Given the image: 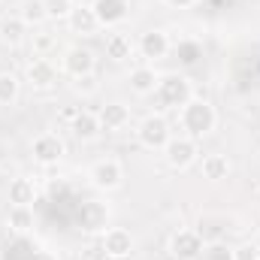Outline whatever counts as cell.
I'll return each mask as SVG.
<instances>
[{
  "instance_id": "cell-24",
  "label": "cell",
  "mask_w": 260,
  "mask_h": 260,
  "mask_svg": "<svg viewBox=\"0 0 260 260\" xmlns=\"http://www.w3.org/2000/svg\"><path fill=\"white\" fill-rule=\"evenodd\" d=\"M30 46H34V55H37V58H49V55L58 49V37L49 34V30H37V34L30 37Z\"/></svg>"
},
{
  "instance_id": "cell-16",
  "label": "cell",
  "mask_w": 260,
  "mask_h": 260,
  "mask_svg": "<svg viewBox=\"0 0 260 260\" xmlns=\"http://www.w3.org/2000/svg\"><path fill=\"white\" fill-rule=\"evenodd\" d=\"M230 157L227 154H221V151H212V154H206L203 160H200V176L206 179V182H221V179H227L230 176Z\"/></svg>"
},
{
  "instance_id": "cell-5",
  "label": "cell",
  "mask_w": 260,
  "mask_h": 260,
  "mask_svg": "<svg viewBox=\"0 0 260 260\" xmlns=\"http://www.w3.org/2000/svg\"><path fill=\"white\" fill-rule=\"evenodd\" d=\"M88 179H91V185H94L97 191H115V188H121V182H124V167H121V160H115V157H100V160H94V167L88 170Z\"/></svg>"
},
{
  "instance_id": "cell-33",
  "label": "cell",
  "mask_w": 260,
  "mask_h": 260,
  "mask_svg": "<svg viewBox=\"0 0 260 260\" xmlns=\"http://www.w3.org/2000/svg\"><path fill=\"white\" fill-rule=\"evenodd\" d=\"M73 3H76V6H94L97 0H73Z\"/></svg>"
},
{
  "instance_id": "cell-18",
  "label": "cell",
  "mask_w": 260,
  "mask_h": 260,
  "mask_svg": "<svg viewBox=\"0 0 260 260\" xmlns=\"http://www.w3.org/2000/svg\"><path fill=\"white\" fill-rule=\"evenodd\" d=\"M133 40H130L127 34H121V30H112L109 37H106V58L112 61V64H124L130 61V55H133Z\"/></svg>"
},
{
  "instance_id": "cell-28",
  "label": "cell",
  "mask_w": 260,
  "mask_h": 260,
  "mask_svg": "<svg viewBox=\"0 0 260 260\" xmlns=\"http://www.w3.org/2000/svg\"><path fill=\"white\" fill-rule=\"evenodd\" d=\"M97 76L91 73V76H82V79H73V91L76 94H82V97H91V94H97Z\"/></svg>"
},
{
  "instance_id": "cell-2",
  "label": "cell",
  "mask_w": 260,
  "mask_h": 260,
  "mask_svg": "<svg viewBox=\"0 0 260 260\" xmlns=\"http://www.w3.org/2000/svg\"><path fill=\"white\" fill-rule=\"evenodd\" d=\"M151 97H154L157 109H182L194 97V88H191L188 76L170 73V76H160V82H157V88H154Z\"/></svg>"
},
{
  "instance_id": "cell-30",
  "label": "cell",
  "mask_w": 260,
  "mask_h": 260,
  "mask_svg": "<svg viewBox=\"0 0 260 260\" xmlns=\"http://www.w3.org/2000/svg\"><path fill=\"white\" fill-rule=\"evenodd\" d=\"M79 112H82V106H64V109L58 112V118H61V121H67V124H73V121L79 118Z\"/></svg>"
},
{
  "instance_id": "cell-29",
  "label": "cell",
  "mask_w": 260,
  "mask_h": 260,
  "mask_svg": "<svg viewBox=\"0 0 260 260\" xmlns=\"http://www.w3.org/2000/svg\"><path fill=\"white\" fill-rule=\"evenodd\" d=\"M233 260H260V251L254 242H245L239 248H233Z\"/></svg>"
},
{
  "instance_id": "cell-3",
  "label": "cell",
  "mask_w": 260,
  "mask_h": 260,
  "mask_svg": "<svg viewBox=\"0 0 260 260\" xmlns=\"http://www.w3.org/2000/svg\"><path fill=\"white\" fill-rule=\"evenodd\" d=\"M197 157H200V145H197V139L191 136H170V142L164 145V160L170 164V170H188V167H194Z\"/></svg>"
},
{
  "instance_id": "cell-22",
  "label": "cell",
  "mask_w": 260,
  "mask_h": 260,
  "mask_svg": "<svg viewBox=\"0 0 260 260\" xmlns=\"http://www.w3.org/2000/svg\"><path fill=\"white\" fill-rule=\"evenodd\" d=\"M6 224H9V230L12 233H30L34 230V209L30 206H12L9 209V215H6Z\"/></svg>"
},
{
  "instance_id": "cell-1",
  "label": "cell",
  "mask_w": 260,
  "mask_h": 260,
  "mask_svg": "<svg viewBox=\"0 0 260 260\" xmlns=\"http://www.w3.org/2000/svg\"><path fill=\"white\" fill-rule=\"evenodd\" d=\"M179 124L185 130V136H191V139H203V136H209L215 124H218V112H215V106L209 103V100H203V97H191L182 109H179Z\"/></svg>"
},
{
  "instance_id": "cell-12",
  "label": "cell",
  "mask_w": 260,
  "mask_h": 260,
  "mask_svg": "<svg viewBox=\"0 0 260 260\" xmlns=\"http://www.w3.org/2000/svg\"><path fill=\"white\" fill-rule=\"evenodd\" d=\"M67 27H70V34H76V37H97V30H100L103 24H100L94 6H73V12H70V18H67Z\"/></svg>"
},
{
  "instance_id": "cell-19",
  "label": "cell",
  "mask_w": 260,
  "mask_h": 260,
  "mask_svg": "<svg viewBox=\"0 0 260 260\" xmlns=\"http://www.w3.org/2000/svg\"><path fill=\"white\" fill-rule=\"evenodd\" d=\"M70 130H73V136L76 139H82V142H91V139H97L100 136V118H97V112H91V109H82L79 112V118L70 124Z\"/></svg>"
},
{
  "instance_id": "cell-6",
  "label": "cell",
  "mask_w": 260,
  "mask_h": 260,
  "mask_svg": "<svg viewBox=\"0 0 260 260\" xmlns=\"http://www.w3.org/2000/svg\"><path fill=\"white\" fill-rule=\"evenodd\" d=\"M30 154H34V160H37L40 167H55V164L64 160L67 145L58 133H40V136L30 142Z\"/></svg>"
},
{
  "instance_id": "cell-21",
  "label": "cell",
  "mask_w": 260,
  "mask_h": 260,
  "mask_svg": "<svg viewBox=\"0 0 260 260\" xmlns=\"http://www.w3.org/2000/svg\"><path fill=\"white\" fill-rule=\"evenodd\" d=\"M6 197H9L12 206H30V203L37 200V188H34V182H30L27 176H15V179L9 182Z\"/></svg>"
},
{
  "instance_id": "cell-14",
  "label": "cell",
  "mask_w": 260,
  "mask_h": 260,
  "mask_svg": "<svg viewBox=\"0 0 260 260\" xmlns=\"http://www.w3.org/2000/svg\"><path fill=\"white\" fill-rule=\"evenodd\" d=\"M94 12H97V18H100L103 27H115V24H121L127 18L130 3L127 0H97L94 3Z\"/></svg>"
},
{
  "instance_id": "cell-25",
  "label": "cell",
  "mask_w": 260,
  "mask_h": 260,
  "mask_svg": "<svg viewBox=\"0 0 260 260\" xmlns=\"http://www.w3.org/2000/svg\"><path fill=\"white\" fill-rule=\"evenodd\" d=\"M18 91H21V82L12 73H0V106H12L18 100Z\"/></svg>"
},
{
  "instance_id": "cell-27",
  "label": "cell",
  "mask_w": 260,
  "mask_h": 260,
  "mask_svg": "<svg viewBox=\"0 0 260 260\" xmlns=\"http://www.w3.org/2000/svg\"><path fill=\"white\" fill-rule=\"evenodd\" d=\"M203 260H233V245L215 239V242L203 245Z\"/></svg>"
},
{
  "instance_id": "cell-34",
  "label": "cell",
  "mask_w": 260,
  "mask_h": 260,
  "mask_svg": "<svg viewBox=\"0 0 260 260\" xmlns=\"http://www.w3.org/2000/svg\"><path fill=\"white\" fill-rule=\"evenodd\" d=\"M254 245H257V251H260V230H257V236H254Z\"/></svg>"
},
{
  "instance_id": "cell-11",
  "label": "cell",
  "mask_w": 260,
  "mask_h": 260,
  "mask_svg": "<svg viewBox=\"0 0 260 260\" xmlns=\"http://www.w3.org/2000/svg\"><path fill=\"white\" fill-rule=\"evenodd\" d=\"M79 227L85 233H103L109 227V206L100 200H88L79 209Z\"/></svg>"
},
{
  "instance_id": "cell-4",
  "label": "cell",
  "mask_w": 260,
  "mask_h": 260,
  "mask_svg": "<svg viewBox=\"0 0 260 260\" xmlns=\"http://www.w3.org/2000/svg\"><path fill=\"white\" fill-rule=\"evenodd\" d=\"M170 121L164 118V115H145L142 121H139V127H136V139H139V145L142 148H148V151H164V145L170 142Z\"/></svg>"
},
{
  "instance_id": "cell-35",
  "label": "cell",
  "mask_w": 260,
  "mask_h": 260,
  "mask_svg": "<svg viewBox=\"0 0 260 260\" xmlns=\"http://www.w3.org/2000/svg\"><path fill=\"white\" fill-rule=\"evenodd\" d=\"M82 260H91V257H82Z\"/></svg>"
},
{
  "instance_id": "cell-17",
  "label": "cell",
  "mask_w": 260,
  "mask_h": 260,
  "mask_svg": "<svg viewBox=\"0 0 260 260\" xmlns=\"http://www.w3.org/2000/svg\"><path fill=\"white\" fill-rule=\"evenodd\" d=\"M97 118H100V127H103V130H121V127H127V124H130V109L124 106V103L112 100V103L100 106Z\"/></svg>"
},
{
  "instance_id": "cell-13",
  "label": "cell",
  "mask_w": 260,
  "mask_h": 260,
  "mask_svg": "<svg viewBox=\"0 0 260 260\" xmlns=\"http://www.w3.org/2000/svg\"><path fill=\"white\" fill-rule=\"evenodd\" d=\"M136 49L145 61H160V58L170 55V37H167V30H148V34L139 37Z\"/></svg>"
},
{
  "instance_id": "cell-26",
  "label": "cell",
  "mask_w": 260,
  "mask_h": 260,
  "mask_svg": "<svg viewBox=\"0 0 260 260\" xmlns=\"http://www.w3.org/2000/svg\"><path fill=\"white\" fill-rule=\"evenodd\" d=\"M46 3V15H49V21H67L70 18V12H73V0H43Z\"/></svg>"
},
{
  "instance_id": "cell-15",
  "label": "cell",
  "mask_w": 260,
  "mask_h": 260,
  "mask_svg": "<svg viewBox=\"0 0 260 260\" xmlns=\"http://www.w3.org/2000/svg\"><path fill=\"white\" fill-rule=\"evenodd\" d=\"M157 82H160L157 70H154V67H148V64L130 70V76H127V85H130V91H133L136 97H148V94H154Z\"/></svg>"
},
{
  "instance_id": "cell-10",
  "label": "cell",
  "mask_w": 260,
  "mask_h": 260,
  "mask_svg": "<svg viewBox=\"0 0 260 260\" xmlns=\"http://www.w3.org/2000/svg\"><path fill=\"white\" fill-rule=\"evenodd\" d=\"M100 248L106 251V257L124 260L133 251V236H130V230H124V227H106L103 236H100Z\"/></svg>"
},
{
  "instance_id": "cell-9",
  "label": "cell",
  "mask_w": 260,
  "mask_h": 260,
  "mask_svg": "<svg viewBox=\"0 0 260 260\" xmlns=\"http://www.w3.org/2000/svg\"><path fill=\"white\" fill-rule=\"evenodd\" d=\"M24 79H27V85L34 91H52L58 85V67L49 58H34L24 70Z\"/></svg>"
},
{
  "instance_id": "cell-8",
  "label": "cell",
  "mask_w": 260,
  "mask_h": 260,
  "mask_svg": "<svg viewBox=\"0 0 260 260\" xmlns=\"http://www.w3.org/2000/svg\"><path fill=\"white\" fill-rule=\"evenodd\" d=\"M61 70H64L70 79H82V76H91V73L97 70V58H94V52H91V49L70 46V49H64Z\"/></svg>"
},
{
  "instance_id": "cell-31",
  "label": "cell",
  "mask_w": 260,
  "mask_h": 260,
  "mask_svg": "<svg viewBox=\"0 0 260 260\" xmlns=\"http://www.w3.org/2000/svg\"><path fill=\"white\" fill-rule=\"evenodd\" d=\"M160 3H167V6H173V9H188V6H197L200 0H160Z\"/></svg>"
},
{
  "instance_id": "cell-23",
  "label": "cell",
  "mask_w": 260,
  "mask_h": 260,
  "mask_svg": "<svg viewBox=\"0 0 260 260\" xmlns=\"http://www.w3.org/2000/svg\"><path fill=\"white\" fill-rule=\"evenodd\" d=\"M18 15H21V21H24L27 27H40L43 21H49V15H46V3H43V0H24Z\"/></svg>"
},
{
  "instance_id": "cell-20",
  "label": "cell",
  "mask_w": 260,
  "mask_h": 260,
  "mask_svg": "<svg viewBox=\"0 0 260 260\" xmlns=\"http://www.w3.org/2000/svg\"><path fill=\"white\" fill-rule=\"evenodd\" d=\"M0 40H3V46H12V49L27 40V24L21 21V15H9L0 21Z\"/></svg>"
},
{
  "instance_id": "cell-7",
  "label": "cell",
  "mask_w": 260,
  "mask_h": 260,
  "mask_svg": "<svg viewBox=\"0 0 260 260\" xmlns=\"http://www.w3.org/2000/svg\"><path fill=\"white\" fill-rule=\"evenodd\" d=\"M173 260H197L203 257V236L197 230H176L167 245Z\"/></svg>"
},
{
  "instance_id": "cell-32",
  "label": "cell",
  "mask_w": 260,
  "mask_h": 260,
  "mask_svg": "<svg viewBox=\"0 0 260 260\" xmlns=\"http://www.w3.org/2000/svg\"><path fill=\"white\" fill-rule=\"evenodd\" d=\"M34 260H55V257H52V251H43L40 248V251H34Z\"/></svg>"
}]
</instances>
